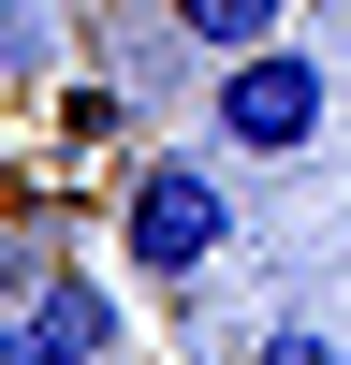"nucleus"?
Segmentation results:
<instances>
[{
    "instance_id": "f257e3e1",
    "label": "nucleus",
    "mask_w": 351,
    "mask_h": 365,
    "mask_svg": "<svg viewBox=\"0 0 351 365\" xmlns=\"http://www.w3.org/2000/svg\"><path fill=\"white\" fill-rule=\"evenodd\" d=\"M220 234H234V190H220L205 161H176V146H161V161L117 175V249H132L146 278H205Z\"/></svg>"
},
{
    "instance_id": "f03ea898",
    "label": "nucleus",
    "mask_w": 351,
    "mask_h": 365,
    "mask_svg": "<svg viewBox=\"0 0 351 365\" xmlns=\"http://www.w3.org/2000/svg\"><path fill=\"white\" fill-rule=\"evenodd\" d=\"M322 117H337V73H322L292 29L220 58V146H249V161H292V146H322Z\"/></svg>"
},
{
    "instance_id": "7ed1b4c3",
    "label": "nucleus",
    "mask_w": 351,
    "mask_h": 365,
    "mask_svg": "<svg viewBox=\"0 0 351 365\" xmlns=\"http://www.w3.org/2000/svg\"><path fill=\"white\" fill-rule=\"evenodd\" d=\"M29 322H44L73 365H103V351H117V292H103V278H44V292H29Z\"/></svg>"
},
{
    "instance_id": "20e7f679",
    "label": "nucleus",
    "mask_w": 351,
    "mask_h": 365,
    "mask_svg": "<svg viewBox=\"0 0 351 365\" xmlns=\"http://www.w3.org/2000/svg\"><path fill=\"white\" fill-rule=\"evenodd\" d=\"M44 44H58L44 0H0V58H15V73H44Z\"/></svg>"
},
{
    "instance_id": "39448f33",
    "label": "nucleus",
    "mask_w": 351,
    "mask_h": 365,
    "mask_svg": "<svg viewBox=\"0 0 351 365\" xmlns=\"http://www.w3.org/2000/svg\"><path fill=\"white\" fill-rule=\"evenodd\" d=\"M249 365H337V336H322V322H263Z\"/></svg>"
},
{
    "instance_id": "423d86ee",
    "label": "nucleus",
    "mask_w": 351,
    "mask_h": 365,
    "mask_svg": "<svg viewBox=\"0 0 351 365\" xmlns=\"http://www.w3.org/2000/svg\"><path fill=\"white\" fill-rule=\"evenodd\" d=\"M0 365H73V351H58V336H44L29 307H0Z\"/></svg>"
},
{
    "instance_id": "0eeeda50",
    "label": "nucleus",
    "mask_w": 351,
    "mask_h": 365,
    "mask_svg": "<svg viewBox=\"0 0 351 365\" xmlns=\"http://www.w3.org/2000/svg\"><path fill=\"white\" fill-rule=\"evenodd\" d=\"M0 307H29V234L0 220Z\"/></svg>"
},
{
    "instance_id": "6e6552de",
    "label": "nucleus",
    "mask_w": 351,
    "mask_h": 365,
    "mask_svg": "<svg viewBox=\"0 0 351 365\" xmlns=\"http://www.w3.org/2000/svg\"><path fill=\"white\" fill-rule=\"evenodd\" d=\"M337 15H351V0H337Z\"/></svg>"
}]
</instances>
